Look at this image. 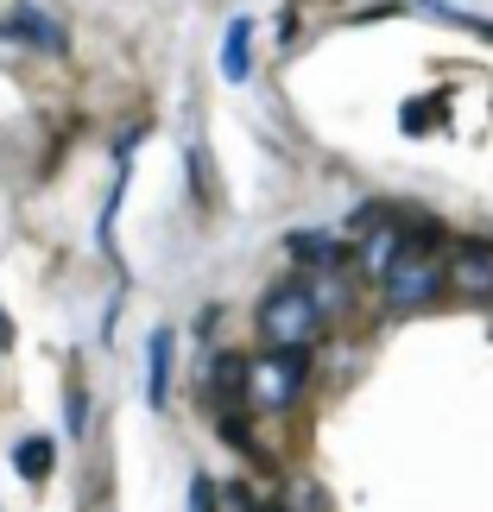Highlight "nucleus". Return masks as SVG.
Segmentation results:
<instances>
[{
  "label": "nucleus",
  "instance_id": "0eeeda50",
  "mask_svg": "<svg viewBox=\"0 0 493 512\" xmlns=\"http://www.w3.org/2000/svg\"><path fill=\"white\" fill-rule=\"evenodd\" d=\"M0 32H7V38H32V45H45V51H64V32H57L38 7H19L13 19H0Z\"/></svg>",
  "mask_w": 493,
  "mask_h": 512
},
{
  "label": "nucleus",
  "instance_id": "39448f33",
  "mask_svg": "<svg viewBox=\"0 0 493 512\" xmlns=\"http://www.w3.org/2000/svg\"><path fill=\"white\" fill-rule=\"evenodd\" d=\"M456 285L475 291V298H493V247H481V241L456 247Z\"/></svg>",
  "mask_w": 493,
  "mask_h": 512
},
{
  "label": "nucleus",
  "instance_id": "20e7f679",
  "mask_svg": "<svg viewBox=\"0 0 493 512\" xmlns=\"http://www.w3.org/2000/svg\"><path fill=\"white\" fill-rule=\"evenodd\" d=\"M222 76L228 83H247L253 76V19L247 13H234L228 32H222Z\"/></svg>",
  "mask_w": 493,
  "mask_h": 512
},
{
  "label": "nucleus",
  "instance_id": "423d86ee",
  "mask_svg": "<svg viewBox=\"0 0 493 512\" xmlns=\"http://www.w3.org/2000/svg\"><path fill=\"white\" fill-rule=\"evenodd\" d=\"M165 392H171V329H152V342H146V405L165 411Z\"/></svg>",
  "mask_w": 493,
  "mask_h": 512
},
{
  "label": "nucleus",
  "instance_id": "6e6552de",
  "mask_svg": "<svg viewBox=\"0 0 493 512\" xmlns=\"http://www.w3.org/2000/svg\"><path fill=\"white\" fill-rule=\"evenodd\" d=\"M13 468H19L26 481H45L51 468H57V443H51V437H26V443L13 449Z\"/></svg>",
  "mask_w": 493,
  "mask_h": 512
},
{
  "label": "nucleus",
  "instance_id": "f257e3e1",
  "mask_svg": "<svg viewBox=\"0 0 493 512\" xmlns=\"http://www.w3.org/2000/svg\"><path fill=\"white\" fill-rule=\"evenodd\" d=\"M260 336L266 348H310L323 336V298L310 285H279V291H266V304H260Z\"/></svg>",
  "mask_w": 493,
  "mask_h": 512
},
{
  "label": "nucleus",
  "instance_id": "9b49d317",
  "mask_svg": "<svg viewBox=\"0 0 493 512\" xmlns=\"http://www.w3.org/2000/svg\"><path fill=\"white\" fill-rule=\"evenodd\" d=\"M411 7H418V13H437V19H449V26H468V32H487L493 38V26H487L481 13H462V7H449V0H411Z\"/></svg>",
  "mask_w": 493,
  "mask_h": 512
},
{
  "label": "nucleus",
  "instance_id": "f03ea898",
  "mask_svg": "<svg viewBox=\"0 0 493 512\" xmlns=\"http://www.w3.org/2000/svg\"><path fill=\"white\" fill-rule=\"evenodd\" d=\"M304 380H310V361H304V354L298 348H272V354H260V361H247L241 392H247L253 411L279 418V411H291V405L304 399Z\"/></svg>",
  "mask_w": 493,
  "mask_h": 512
},
{
  "label": "nucleus",
  "instance_id": "f8f14e48",
  "mask_svg": "<svg viewBox=\"0 0 493 512\" xmlns=\"http://www.w3.org/2000/svg\"><path fill=\"white\" fill-rule=\"evenodd\" d=\"M222 500H215V481L209 475H190V512H215Z\"/></svg>",
  "mask_w": 493,
  "mask_h": 512
},
{
  "label": "nucleus",
  "instance_id": "1a4fd4ad",
  "mask_svg": "<svg viewBox=\"0 0 493 512\" xmlns=\"http://www.w3.org/2000/svg\"><path fill=\"white\" fill-rule=\"evenodd\" d=\"M411 241V234L405 228H380V234H367V247H361V266L373 272V279H380V272L392 266V260H399V247Z\"/></svg>",
  "mask_w": 493,
  "mask_h": 512
},
{
  "label": "nucleus",
  "instance_id": "7ed1b4c3",
  "mask_svg": "<svg viewBox=\"0 0 493 512\" xmlns=\"http://www.w3.org/2000/svg\"><path fill=\"white\" fill-rule=\"evenodd\" d=\"M380 279H386V304H392V310H418V304H430V298L443 291L449 266H443L437 253L418 241V234H411V241L399 247V260H392Z\"/></svg>",
  "mask_w": 493,
  "mask_h": 512
},
{
  "label": "nucleus",
  "instance_id": "9d476101",
  "mask_svg": "<svg viewBox=\"0 0 493 512\" xmlns=\"http://www.w3.org/2000/svg\"><path fill=\"white\" fill-rule=\"evenodd\" d=\"M285 247L298 253V260H317V266H335V260H342V241H335V234H291Z\"/></svg>",
  "mask_w": 493,
  "mask_h": 512
}]
</instances>
